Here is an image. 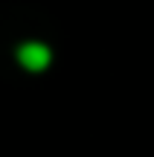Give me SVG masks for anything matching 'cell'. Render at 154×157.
<instances>
[{
  "instance_id": "obj_1",
  "label": "cell",
  "mask_w": 154,
  "mask_h": 157,
  "mask_svg": "<svg viewBox=\"0 0 154 157\" xmlns=\"http://www.w3.org/2000/svg\"><path fill=\"white\" fill-rule=\"evenodd\" d=\"M17 61L23 64L26 70H44V67H50V61H52V52H50V47L47 44H38V41H29V44H23L21 50H17Z\"/></svg>"
}]
</instances>
